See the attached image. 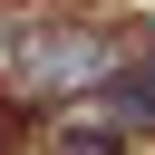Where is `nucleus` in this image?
<instances>
[{
    "label": "nucleus",
    "instance_id": "obj_1",
    "mask_svg": "<svg viewBox=\"0 0 155 155\" xmlns=\"http://www.w3.org/2000/svg\"><path fill=\"white\" fill-rule=\"evenodd\" d=\"M107 68H116V39H97V29H29L19 39V78L48 87V97L58 87H97Z\"/></svg>",
    "mask_w": 155,
    "mask_h": 155
},
{
    "label": "nucleus",
    "instance_id": "obj_2",
    "mask_svg": "<svg viewBox=\"0 0 155 155\" xmlns=\"http://www.w3.org/2000/svg\"><path fill=\"white\" fill-rule=\"evenodd\" d=\"M107 116H116V126H155V78H136L126 97H107Z\"/></svg>",
    "mask_w": 155,
    "mask_h": 155
},
{
    "label": "nucleus",
    "instance_id": "obj_3",
    "mask_svg": "<svg viewBox=\"0 0 155 155\" xmlns=\"http://www.w3.org/2000/svg\"><path fill=\"white\" fill-rule=\"evenodd\" d=\"M58 155H116L107 136H58Z\"/></svg>",
    "mask_w": 155,
    "mask_h": 155
}]
</instances>
